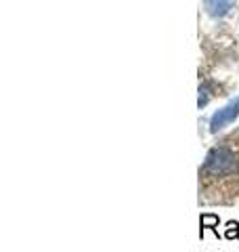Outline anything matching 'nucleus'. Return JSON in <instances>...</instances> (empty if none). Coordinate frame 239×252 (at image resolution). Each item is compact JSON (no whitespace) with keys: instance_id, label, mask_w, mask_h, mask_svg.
Wrapping results in <instances>:
<instances>
[{"instance_id":"obj_1","label":"nucleus","mask_w":239,"mask_h":252,"mask_svg":"<svg viewBox=\"0 0 239 252\" xmlns=\"http://www.w3.org/2000/svg\"><path fill=\"white\" fill-rule=\"evenodd\" d=\"M237 168V158L233 152H229L225 147H214L206 156L204 162V172H210V175H229Z\"/></svg>"},{"instance_id":"obj_2","label":"nucleus","mask_w":239,"mask_h":252,"mask_svg":"<svg viewBox=\"0 0 239 252\" xmlns=\"http://www.w3.org/2000/svg\"><path fill=\"white\" fill-rule=\"evenodd\" d=\"M239 118V97L233 99L231 103H227L222 109H218L216 114L210 118V132H218L225 126H229L231 122H235Z\"/></svg>"},{"instance_id":"obj_3","label":"nucleus","mask_w":239,"mask_h":252,"mask_svg":"<svg viewBox=\"0 0 239 252\" xmlns=\"http://www.w3.org/2000/svg\"><path fill=\"white\" fill-rule=\"evenodd\" d=\"M235 6V0H204V9L212 17H225Z\"/></svg>"},{"instance_id":"obj_4","label":"nucleus","mask_w":239,"mask_h":252,"mask_svg":"<svg viewBox=\"0 0 239 252\" xmlns=\"http://www.w3.org/2000/svg\"><path fill=\"white\" fill-rule=\"evenodd\" d=\"M218 223H220V219L216 215H212V212H206V215L199 217V225H202V231H199V235H204V229H212L214 233L218 235Z\"/></svg>"},{"instance_id":"obj_5","label":"nucleus","mask_w":239,"mask_h":252,"mask_svg":"<svg viewBox=\"0 0 239 252\" xmlns=\"http://www.w3.org/2000/svg\"><path fill=\"white\" fill-rule=\"evenodd\" d=\"M210 94H212V93H210V86H208V84H202V86H199V99H197V107H199V109L208 105Z\"/></svg>"},{"instance_id":"obj_6","label":"nucleus","mask_w":239,"mask_h":252,"mask_svg":"<svg viewBox=\"0 0 239 252\" xmlns=\"http://www.w3.org/2000/svg\"><path fill=\"white\" fill-rule=\"evenodd\" d=\"M225 238L227 240H237L239 238V223H235V220H229L227 229H225Z\"/></svg>"}]
</instances>
